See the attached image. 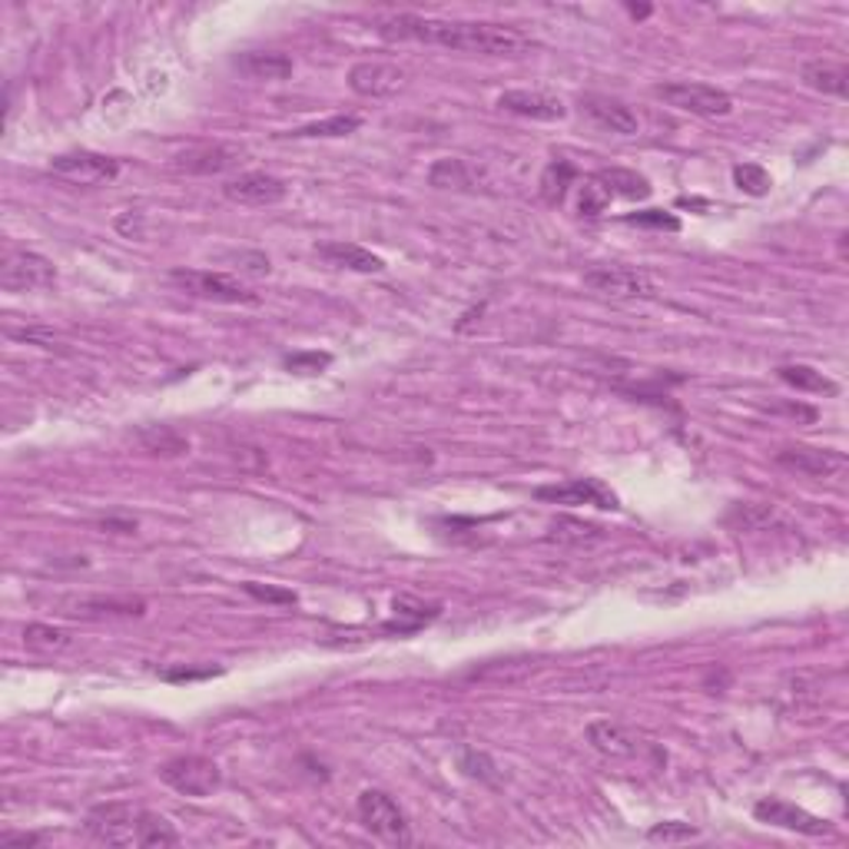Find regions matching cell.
Wrapping results in <instances>:
<instances>
[{
  "instance_id": "obj_1",
  "label": "cell",
  "mask_w": 849,
  "mask_h": 849,
  "mask_svg": "<svg viewBox=\"0 0 849 849\" xmlns=\"http://www.w3.org/2000/svg\"><path fill=\"white\" fill-rule=\"evenodd\" d=\"M378 37L388 43H428L459 53L482 57H517L535 47V37L508 27V24H482V21H441L422 14H396L378 21Z\"/></svg>"
},
{
  "instance_id": "obj_2",
  "label": "cell",
  "mask_w": 849,
  "mask_h": 849,
  "mask_svg": "<svg viewBox=\"0 0 849 849\" xmlns=\"http://www.w3.org/2000/svg\"><path fill=\"white\" fill-rule=\"evenodd\" d=\"M170 283L203 302H220V305H255L259 296L249 292L246 286H239V279L226 276V273H210V270H173Z\"/></svg>"
},
{
  "instance_id": "obj_3",
  "label": "cell",
  "mask_w": 849,
  "mask_h": 849,
  "mask_svg": "<svg viewBox=\"0 0 849 849\" xmlns=\"http://www.w3.org/2000/svg\"><path fill=\"white\" fill-rule=\"evenodd\" d=\"M160 779L170 790L192 797V800H207L220 790L223 783V770L210 760V757H173L160 766Z\"/></svg>"
},
{
  "instance_id": "obj_4",
  "label": "cell",
  "mask_w": 849,
  "mask_h": 849,
  "mask_svg": "<svg viewBox=\"0 0 849 849\" xmlns=\"http://www.w3.org/2000/svg\"><path fill=\"white\" fill-rule=\"evenodd\" d=\"M584 286L614 299V302H627V299H654V283L650 276L637 266H624V263H598L591 270H584Z\"/></svg>"
},
{
  "instance_id": "obj_5",
  "label": "cell",
  "mask_w": 849,
  "mask_h": 849,
  "mask_svg": "<svg viewBox=\"0 0 849 849\" xmlns=\"http://www.w3.org/2000/svg\"><path fill=\"white\" fill-rule=\"evenodd\" d=\"M654 97H661L667 107L694 113V116H731L734 113V97L721 87H710V84H690V80H674V84H658Z\"/></svg>"
},
{
  "instance_id": "obj_6",
  "label": "cell",
  "mask_w": 849,
  "mask_h": 849,
  "mask_svg": "<svg viewBox=\"0 0 849 849\" xmlns=\"http://www.w3.org/2000/svg\"><path fill=\"white\" fill-rule=\"evenodd\" d=\"M57 283V266L47 255L34 249L11 246L4 249L0 259V286L8 292H34V289H50Z\"/></svg>"
},
{
  "instance_id": "obj_7",
  "label": "cell",
  "mask_w": 849,
  "mask_h": 849,
  "mask_svg": "<svg viewBox=\"0 0 849 849\" xmlns=\"http://www.w3.org/2000/svg\"><path fill=\"white\" fill-rule=\"evenodd\" d=\"M355 810H359L362 826H365L372 836H378V839H385V842H391V846H409V842H412L409 816L402 813V807L391 800L388 794H382V790H365V794H359Z\"/></svg>"
},
{
  "instance_id": "obj_8",
  "label": "cell",
  "mask_w": 849,
  "mask_h": 849,
  "mask_svg": "<svg viewBox=\"0 0 849 849\" xmlns=\"http://www.w3.org/2000/svg\"><path fill=\"white\" fill-rule=\"evenodd\" d=\"M140 807L129 803H100L87 813V833L110 846H137Z\"/></svg>"
},
{
  "instance_id": "obj_9",
  "label": "cell",
  "mask_w": 849,
  "mask_h": 849,
  "mask_svg": "<svg viewBox=\"0 0 849 849\" xmlns=\"http://www.w3.org/2000/svg\"><path fill=\"white\" fill-rule=\"evenodd\" d=\"M535 498L545 504H591L601 511H617V495L601 478H571L564 485H541Z\"/></svg>"
},
{
  "instance_id": "obj_10",
  "label": "cell",
  "mask_w": 849,
  "mask_h": 849,
  "mask_svg": "<svg viewBox=\"0 0 849 849\" xmlns=\"http://www.w3.org/2000/svg\"><path fill=\"white\" fill-rule=\"evenodd\" d=\"M50 173L71 179V183H113L120 176V163L107 153H93V150H74V153H60L50 160Z\"/></svg>"
},
{
  "instance_id": "obj_11",
  "label": "cell",
  "mask_w": 849,
  "mask_h": 849,
  "mask_svg": "<svg viewBox=\"0 0 849 849\" xmlns=\"http://www.w3.org/2000/svg\"><path fill=\"white\" fill-rule=\"evenodd\" d=\"M223 196L239 207H276L289 196V186L273 173H239L223 183Z\"/></svg>"
},
{
  "instance_id": "obj_12",
  "label": "cell",
  "mask_w": 849,
  "mask_h": 849,
  "mask_svg": "<svg viewBox=\"0 0 849 849\" xmlns=\"http://www.w3.org/2000/svg\"><path fill=\"white\" fill-rule=\"evenodd\" d=\"M779 469L807 475V478H829L846 465V454L833 451V448H813V445H787L776 451L773 459Z\"/></svg>"
},
{
  "instance_id": "obj_13",
  "label": "cell",
  "mask_w": 849,
  "mask_h": 849,
  "mask_svg": "<svg viewBox=\"0 0 849 849\" xmlns=\"http://www.w3.org/2000/svg\"><path fill=\"white\" fill-rule=\"evenodd\" d=\"M242 157H246V150L229 147V143H200V147H189L186 153H179L173 160V170L186 173V176H216V173L239 166Z\"/></svg>"
},
{
  "instance_id": "obj_14",
  "label": "cell",
  "mask_w": 849,
  "mask_h": 849,
  "mask_svg": "<svg viewBox=\"0 0 849 849\" xmlns=\"http://www.w3.org/2000/svg\"><path fill=\"white\" fill-rule=\"evenodd\" d=\"M753 816L760 823H770V826H779V829H794V833H803V836H823L829 833V823L807 813L803 807L790 803V800H779V797H763L757 807H753Z\"/></svg>"
},
{
  "instance_id": "obj_15",
  "label": "cell",
  "mask_w": 849,
  "mask_h": 849,
  "mask_svg": "<svg viewBox=\"0 0 849 849\" xmlns=\"http://www.w3.org/2000/svg\"><path fill=\"white\" fill-rule=\"evenodd\" d=\"M402 84H405V74L396 67V63L362 60V63H355V67L349 71V87L359 97H369V100H382V97L399 93Z\"/></svg>"
},
{
  "instance_id": "obj_16",
  "label": "cell",
  "mask_w": 849,
  "mask_h": 849,
  "mask_svg": "<svg viewBox=\"0 0 849 849\" xmlns=\"http://www.w3.org/2000/svg\"><path fill=\"white\" fill-rule=\"evenodd\" d=\"M498 110L511 113V116H525V120H541V123H554L567 116V107L561 97H551L545 90H504L498 97Z\"/></svg>"
},
{
  "instance_id": "obj_17",
  "label": "cell",
  "mask_w": 849,
  "mask_h": 849,
  "mask_svg": "<svg viewBox=\"0 0 849 849\" xmlns=\"http://www.w3.org/2000/svg\"><path fill=\"white\" fill-rule=\"evenodd\" d=\"M315 255L322 259L325 266H336V270H349V273H365V276H378L385 273V259L369 252L359 242H346V239H333V242H319Z\"/></svg>"
},
{
  "instance_id": "obj_18",
  "label": "cell",
  "mask_w": 849,
  "mask_h": 849,
  "mask_svg": "<svg viewBox=\"0 0 849 849\" xmlns=\"http://www.w3.org/2000/svg\"><path fill=\"white\" fill-rule=\"evenodd\" d=\"M580 110L591 116L601 129H608V134H621V137H634L640 129V120L637 113L614 100V97H604V93H584L580 97Z\"/></svg>"
},
{
  "instance_id": "obj_19",
  "label": "cell",
  "mask_w": 849,
  "mask_h": 849,
  "mask_svg": "<svg viewBox=\"0 0 849 849\" xmlns=\"http://www.w3.org/2000/svg\"><path fill=\"white\" fill-rule=\"evenodd\" d=\"M233 67L249 80H286V77H292L296 63H292V57L276 53V50H249L233 60Z\"/></svg>"
},
{
  "instance_id": "obj_20",
  "label": "cell",
  "mask_w": 849,
  "mask_h": 849,
  "mask_svg": "<svg viewBox=\"0 0 849 849\" xmlns=\"http://www.w3.org/2000/svg\"><path fill=\"white\" fill-rule=\"evenodd\" d=\"M428 183L435 189H454V192H478L485 186V176L469 163V160H454L445 157L438 163H432L428 170Z\"/></svg>"
},
{
  "instance_id": "obj_21",
  "label": "cell",
  "mask_w": 849,
  "mask_h": 849,
  "mask_svg": "<svg viewBox=\"0 0 849 849\" xmlns=\"http://www.w3.org/2000/svg\"><path fill=\"white\" fill-rule=\"evenodd\" d=\"M800 80L803 87L823 93V97H836V100H846V84H849V71L846 63H836V60H810L803 63L800 71Z\"/></svg>"
},
{
  "instance_id": "obj_22",
  "label": "cell",
  "mask_w": 849,
  "mask_h": 849,
  "mask_svg": "<svg viewBox=\"0 0 849 849\" xmlns=\"http://www.w3.org/2000/svg\"><path fill=\"white\" fill-rule=\"evenodd\" d=\"M63 614L74 617H87V621H103V617H143L147 604L137 598H80L74 604H67Z\"/></svg>"
},
{
  "instance_id": "obj_23",
  "label": "cell",
  "mask_w": 849,
  "mask_h": 849,
  "mask_svg": "<svg viewBox=\"0 0 849 849\" xmlns=\"http://www.w3.org/2000/svg\"><path fill=\"white\" fill-rule=\"evenodd\" d=\"M587 744H591L601 757H611V760H630L637 753V740L621 727V724H611V721H595L587 724Z\"/></svg>"
},
{
  "instance_id": "obj_24",
  "label": "cell",
  "mask_w": 849,
  "mask_h": 849,
  "mask_svg": "<svg viewBox=\"0 0 849 849\" xmlns=\"http://www.w3.org/2000/svg\"><path fill=\"white\" fill-rule=\"evenodd\" d=\"M359 126H362L359 113H336V116L305 123L299 129H289V134H279V137H289V140H339V137H352Z\"/></svg>"
},
{
  "instance_id": "obj_25",
  "label": "cell",
  "mask_w": 849,
  "mask_h": 849,
  "mask_svg": "<svg viewBox=\"0 0 849 849\" xmlns=\"http://www.w3.org/2000/svg\"><path fill=\"white\" fill-rule=\"evenodd\" d=\"M776 375H779V382H787L797 391H810V396H836L839 391V385L813 365H800V362L797 365H779Z\"/></svg>"
},
{
  "instance_id": "obj_26",
  "label": "cell",
  "mask_w": 849,
  "mask_h": 849,
  "mask_svg": "<svg viewBox=\"0 0 849 849\" xmlns=\"http://www.w3.org/2000/svg\"><path fill=\"white\" fill-rule=\"evenodd\" d=\"M432 617H438V604H422V601H409V598H399L396 601V621H388L382 630L385 634H415L419 627H425Z\"/></svg>"
},
{
  "instance_id": "obj_27",
  "label": "cell",
  "mask_w": 849,
  "mask_h": 849,
  "mask_svg": "<svg viewBox=\"0 0 849 849\" xmlns=\"http://www.w3.org/2000/svg\"><path fill=\"white\" fill-rule=\"evenodd\" d=\"M598 179H601V186L611 196H624V200H647V196H650V183L640 173H634V170L611 166V170H601Z\"/></svg>"
},
{
  "instance_id": "obj_28",
  "label": "cell",
  "mask_w": 849,
  "mask_h": 849,
  "mask_svg": "<svg viewBox=\"0 0 849 849\" xmlns=\"http://www.w3.org/2000/svg\"><path fill=\"white\" fill-rule=\"evenodd\" d=\"M24 644L30 650H37V654H63V650L74 644V634L63 627H53V624H27Z\"/></svg>"
},
{
  "instance_id": "obj_29",
  "label": "cell",
  "mask_w": 849,
  "mask_h": 849,
  "mask_svg": "<svg viewBox=\"0 0 849 849\" xmlns=\"http://www.w3.org/2000/svg\"><path fill=\"white\" fill-rule=\"evenodd\" d=\"M137 846H147V849L179 846V833L173 829V823H170L166 816L143 810V813H140V829H137Z\"/></svg>"
},
{
  "instance_id": "obj_30",
  "label": "cell",
  "mask_w": 849,
  "mask_h": 849,
  "mask_svg": "<svg viewBox=\"0 0 849 849\" xmlns=\"http://www.w3.org/2000/svg\"><path fill=\"white\" fill-rule=\"evenodd\" d=\"M551 541L558 545H591V541H601L604 538V528L591 525V521H580V517H558L551 525Z\"/></svg>"
},
{
  "instance_id": "obj_31",
  "label": "cell",
  "mask_w": 849,
  "mask_h": 849,
  "mask_svg": "<svg viewBox=\"0 0 849 849\" xmlns=\"http://www.w3.org/2000/svg\"><path fill=\"white\" fill-rule=\"evenodd\" d=\"M574 179H577L574 163H567V160H554V163L545 170V176H541V196H545V203H551V207L564 203L567 186H571Z\"/></svg>"
},
{
  "instance_id": "obj_32",
  "label": "cell",
  "mask_w": 849,
  "mask_h": 849,
  "mask_svg": "<svg viewBox=\"0 0 849 849\" xmlns=\"http://www.w3.org/2000/svg\"><path fill=\"white\" fill-rule=\"evenodd\" d=\"M140 441L153 454H183L189 448V441L176 428H166V425H153V428L140 432Z\"/></svg>"
},
{
  "instance_id": "obj_33",
  "label": "cell",
  "mask_w": 849,
  "mask_h": 849,
  "mask_svg": "<svg viewBox=\"0 0 849 849\" xmlns=\"http://www.w3.org/2000/svg\"><path fill=\"white\" fill-rule=\"evenodd\" d=\"M459 766L465 770V776H472L478 783H488V787H495V783H498V766H495V760L485 750L465 747L459 753Z\"/></svg>"
},
{
  "instance_id": "obj_34",
  "label": "cell",
  "mask_w": 849,
  "mask_h": 849,
  "mask_svg": "<svg viewBox=\"0 0 849 849\" xmlns=\"http://www.w3.org/2000/svg\"><path fill=\"white\" fill-rule=\"evenodd\" d=\"M608 203H611V192L601 186L598 176H591V179H584V183H580V200H577L580 216L595 220V216H601V213L608 210Z\"/></svg>"
},
{
  "instance_id": "obj_35",
  "label": "cell",
  "mask_w": 849,
  "mask_h": 849,
  "mask_svg": "<svg viewBox=\"0 0 849 849\" xmlns=\"http://www.w3.org/2000/svg\"><path fill=\"white\" fill-rule=\"evenodd\" d=\"M734 183L747 196H763L770 189V173L757 163H740V166H734Z\"/></svg>"
},
{
  "instance_id": "obj_36",
  "label": "cell",
  "mask_w": 849,
  "mask_h": 849,
  "mask_svg": "<svg viewBox=\"0 0 849 849\" xmlns=\"http://www.w3.org/2000/svg\"><path fill=\"white\" fill-rule=\"evenodd\" d=\"M283 365L292 372V375H319L333 365V355L329 352H292L283 359Z\"/></svg>"
},
{
  "instance_id": "obj_37",
  "label": "cell",
  "mask_w": 849,
  "mask_h": 849,
  "mask_svg": "<svg viewBox=\"0 0 849 849\" xmlns=\"http://www.w3.org/2000/svg\"><path fill=\"white\" fill-rule=\"evenodd\" d=\"M697 826L690 823H681V820H667V823H658L647 829V839L650 842H687V839H697Z\"/></svg>"
},
{
  "instance_id": "obj_38",
  "label": "cell",
  "mask_w": 849,
  "mask_h": 849,
  "mask_svg": "<svg viewBox=\"0 0 849 849\" xmlns=\"http://www.w3.org/2000/svg\"><path fill=\"white\" fill-rule=\"evenodd\" d=\"M624 223H630V226H644V229H667V233H677L681 229V220L674 216V213H667V210H640V213H630V216H624Z\"/></svg>"
},
{
  "instance_id": "obj_39",
  "label": "cell",
  "mask_w": 849,
  "mask_h": 849,
  "mask_svg": "<svg viewBox=\"0 0 849 849\" xmlns=\"http://www.w3.org/2000/svg\"><path fill=\"white\" fill-rule=\"evenodd\" d=\"M242 591L255 601L263 604H296V591H286V587H273V584H255V580H246Z\"/></svg>"
},
{
  "instance_id": "obj_40",
  "label": "cell",
  "mask_w": 849,
  "mask_h": 849,
  "mask_svg": "<svg viewBox=\"0 0 849 849\" xmlns=\"http://www.w3.org/2000/svg\"><path fill=\"white\" fill-rule=\"evenodd\" d=\"M229 259L236 263L239 273H249V276H270V273H273V263H270L266 252H249V249H242V252H233Z\"/></svg>"
},
{
  "instance_id": "obj_41",
  "label": "cell",
  "mask_w": 849,
  "mask_h": 849,
  "mask_svg": "<svg viewBox=\"0 0 849 849\" xmlns=\"http://www.w3.org/2000/svg\"><path fill=\"white\" fill-rule=\"evenodd\" d=\"M216 674H220V667H200V671L176 667V671H163L160 677H163V681H207V677H216Z\"/></svg>"
},
{
  "instance_id": "obj_42",
  "label": "cell",
  "mask_w": 849,
  "mask_h": 849,
  "mask_svg": "<svg viewBox=\"0 0 849 849\" xmlns=\"http://www.w3.org/2000/svg\"><path fill=\"white\" fill-rule=\"evenodd\" d=\"M43 839L37 833H4L0 836V849H30V846H40Z\"/></svg>"
},
{
  "instance_id": "obj_43",
  "label": "cell",
  "mask_w": 849,
  "mask_h": 849,
  "mask_svg": "<svg viewBox=\"0 0 849 849\" xmlns=\"http://www.w3.org/2000/svg\"><path fill=\"white\" fill-rule=\"evenodd\" d=\"M100 532H110V535H137V521H129V517H103V521H100Z\"/></svg>"
},
{
  "instance_id": "obj_44",
  "label": "cell",
  "mask_w": 849,
  "mask_h": 849,
  "mask_svg": "<svg viewBox=\"0 0 849 849\" xmlns=\"http://www.w3.org/2000/svg\"><path fill=\"white\" fill-rule=\"evenodd\" d=\"M116 229H120L123 236H129V239H134V236L140 239V236H143V216H140V213L134 216V210H129L123 220H116Z\"/></svg>"
},
{
  "instance_id": "obj_45",
  "label": "cell",
  "mask_w": 849,
  "mask_h": 849,
  "mask_svg": "<svg viewBox=\"0 0 849 849\" xmlns=\"http://www.w3.org/2000/svg\"><path fill=\"white\" fill-rule=\"evenodd\" d=\"M627 14H630V17H650V8H637V4H627Z\"/></svg>"
}]
</instances>
